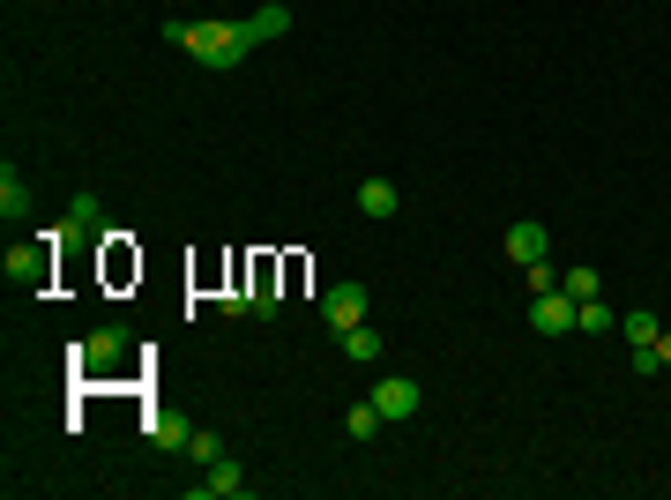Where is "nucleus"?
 Returning <instances> with one entry per match:
<instances>
[{"label":"nucleus","instance_id":"nucleus-1","mask_svg":"<svg viewBox=\"0 0 671 500\" xmlns=\"http://www.w3.org/2000/svg\"><path fill=\"white\" fill-rule=\"evenodd\" d=\"M269 38H291V8L284 0H262L254 15H202V23H164V45H180L194 53L202 67H239L254 61V45H269Z\"/></svg>","mask_w":671,"mask_h":500},{"label":"nucleus","instance_id":"nucleus-2","mask_svg":"<svg viewBox=\"0 0 671 500\" xmlns=\"http://www.w3.org/2000/svg\"><path fill=\"white\" fill-rule=\"evenodd\" d=\"M53 254H61V232L8 247V284H15V291H53Z\"/></svg>","mask_w":671,"mask_h":500},{"label":"nucleus","instance_id":"nucleus-3","mask_svg":"<svg viewBox=\"0 0 671 500\" xmlns=\"http://www.w3.org/2000/svg\"><path fill=\"white\" fill-rule=\"evenodd\" d=\"M366 307H373V291H366L359 277L329 284V299H321V321H329V337H343V329H359V321H366Z\"/></svg>","mask_w":671,"mask_h":500},{"label":"nucleus","instance_id":"nucleus-4","mask_svg":"<svg viewBox=\"0 0 671 500\" xmlns=\"http://www.w3.org/2000/svg\"><path fill=\"white\" fill-rule=\"evenodd\" d=\"M418 404H426V389H418L411 374H381L373 381V411H381V418H411Z\"/></svg>","mask_w":671,"mask_h":500},{"label":"nucleus","instance_id":"nucleus-5","mask_svg":"<svg viewBox=\"0 0 671 500\" xmlns=\"http://www.w3.org/2000/svg\"><path fill=\"white\" fill-rule=\"evenodd\" d=\"M530 329H537V337H567V329H575V299H567V291H537V299H530Z\"/></svg>","mask_w":671,"mask_h":500},{"label":"nucleus","instance_id":"nucleus-6","mask_svg":"<svg viewBox=\"0 0 671 500\" xmlns=\"http://www.w3.org/2000/svg\"><path fill=\"white\" fill-rule=\"evenodd\" d=\"M246 493V470L232 464V456H216L202 478H194V500H239Z\"/></svg>","mask_w":671,"mask_h":500},{"label":"nucleus","instance_id":"nucleus-7","mask_svg":"<svg viewBox=\"0 0 671 500\" xmlns=\"http://www.w3.org/2000/svg\"><path fill=\"white\" fill-rule=\"evenodd\" d=\"M120 351H127V329H97V337H83V344H75V366H83V374H105Z\"/></svg>","mask_w":671,"mask_h":500},{"label":"nucleus","instance_id":"nucleus-8","mask_svg":"<svg viewBox=\"0 0 671 500\" xmlns=\"http://www.w3.org/2000/svg\"><path fill=\"white\" fill-rule=\"evenodd\" d=\"M545 247H552V232L537 217H515V224H508V262H515V269H522V262H545Z\"/></svg>","mask_w":671,"mask_h":500},{"label":"nucleus","instance_id":"nucleus-9","mask_svg":"<svg viewBox=\"0 0 671 500\" xmlns=\"http://www.w3.org/2000/svg\"><path fill=\"white\" fill-rule=\"evenodd\" d=\"M403 210V194H396V180H359V217H396Z\"/></svg>","mask_w":671,"mask_h":500},{"label":"nucleus","instance_id":"nucleus-10","mask_svg":"<svg viewBox=\"0 0 671 500\" xmlns=\"http://www.w3.org/2000/svg\"><path fill=\"white\" fill-rule=\"evenodd\" d=\"M142 434H150V448H187L194 426H187L180 411H150V418H142Z\"/></svg>","mask_w":671,"mask_h":500},{"label":"nucleus","instance_id":"nucleus-11","mask_svg":"<svg viewBox=\"0 0 671 500\" xmlns=\"http://www.w3.org/2000/svg\"><path fill=\"white\" fill-rule=\"evenodd\" d=\"M619 337H627V351H649L657 337H664V321H657L649 307H635V313H619Z\"/></svg>","mask_w":671,"mask_h":500},{"label":"nucleus","instance_id":"nucleus-12","mask_svg":"<svg viewBox=\"0 0 671 500\" xmlns=\"http://www.w3.org/2000/svg\"><path fill=\"white\" fill-rule=\"evenodd\" d=\"M336 344H343V359H351V366H373V359H381V337H373L366 321H359V329H343Z\"/></svg>","mask_w":671,"mask_h":500},{"label":"nucleus","instance_id":"nucleus-13","mask_svg":"<svg viewBox=\"0 0 671 500\" xmlns=\"http://www.w3.org/2000/svg\"><path fill=\"white\" fill-rule=\"evenodd\" d=\"M560 291H567V299H597V291H605V277H597L589 262H575V269H560Z\"/></svg>","mask_w":671,"mask_h":500},{"label":"nucleus","instance_id":"nucleus-14","mask_svg":"<svg viewBox=\"0 0 671 500\" xmlns=\"http://www.w3.org/2000/svg\"><path fill=\"white\" fill-rule=\"evenodd\" d=\"M23 210H31V188H23V172L8 164V172H0V217H23Z\"/></svg>","mask_w":671,"mask_h":500},{"label":"nucleus","instance_id":"nucleus-15","mask_svg":"<svg viewBox=\"0 0 671 500\" xmlns=\"http://www.w3.org/2000/svg\"><path fill=\"white\" fill-rule=\"evenodd\" d=\"M381 426H388V418L373 411V396H366V404H351V411H343V434H351V440H373Z\"/></svg>","mask_w":671,"mask_h":500},{"label":"nucleus","instance_id":"nucleus-16","mask_svg":"<svg viewBox=\"0 0 671 500\" xmlns=\"http://www.w3.org/2000/svg\"><path fill=\"white\" fill-rule=\"evenodd\" d=\"M575 329L582 337H611V307L605 299H575Z\"/></svg>","mask_w":671,"mask_h":500},{"label":"nucleus","instance_id":"nucleus-17","mask_svg":"<svg viewBox=\"0 0 671 500\" xmlns=\"http://www.w3.org/2000/svg\"><path fill=\"white\" fill-rule=\"evenodd\" d=\"M97 217H105V210H97V194H75V217L61 224V240H83V232H90Z\"/></svg>","mask_w":671,"mask_h":500},{"label":"nucleus","instance_id":"nucleus-18","mask_svg":"<svg viewBox=\"0 0 671 500\" xmlns=\"http://www.w3.org/2000/svg\"><path fill=\"white\" fill-rule=\"evenodd\" d=\"M187 456H194V470H210L216 456H224V440H216V434H202V426H194V434H187Z\"/></svg>","mask_w":671,"mask_h":500},{"label":"nucleus","instance_id":"nucleus-19","mask_svg":"<svg viewBox=\"0 0 671 500\" xmlns=\"http://www.w3.org/2000/svg\"><path fill=\"white\" fill-rule=\"evenodd\" d=\"M522 284H530V299H537V291H560V277H552V262H522Z\"/></svg>","mask_w":671,"mask_h":500},{"label":"nucleus","instance_id":"nucleus-20","mask_svg":"<svg viewBox=\"0 0 671 500\" xmlns=\"http://www.w3.org/2000/svg\"><path fill=\"white\" fill-rule=\"evenodd\" d=\"M649 351H657V366H671V329H664V337H657Z\"/></svg>","mask_w":671,"mask_h":500}]
</instances>
